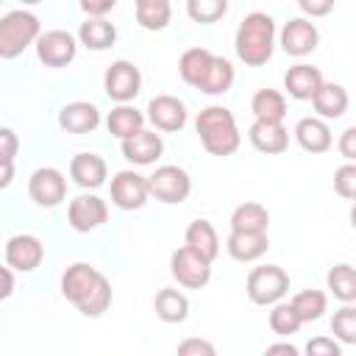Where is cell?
Returning a JSON list of instances; mask_svg holds the SVG:
<instances>
[{
    "label": "cell",
    "mask_w": 356,
    "mask_h": 356,
    "mask_svg": "<svg viewBox=\"0 0 356 356\" xmlns=\"http://www.w3.org/2000/svg\"><path fill=\"white\" fill-rule=\"evenodd\" d=\"M11 292H14V270L0 267V300L11 298Z\"/></svg>",
    "instance_id": "obj_46"
},
{
    "label": "cell",
    "mask_w": 356,
    "mask_h": 356,
    "mask_svg": "<svg viewBox=\"0 0 356 356\" xmlns=\"http://www.w3.org/2000/svg\"><path fill=\"white\" fill-rule=\"evenodd\" d=\"M250 111L261 122H284V117H286V97L278 89H259L250 97Z\"/></svg>",
    "instance_id": "obj_26"
},
{
    "label": "cell",
    "mask_w": 356,
    "mask_h": 356,
    "mask_svg": "<svg viewBox=\"0 0 356 356\" xmlns=\"http://www.w3.org/2000/svg\"><path fill=\"white\" fill-rule=\"evenodd\" d=\"M323 83H325V81H323V72H320L317 67H312V64H295V67H289L286 75H284V89H286L289 97H295V100H312L314 92H317Z\"/></svg>",
    "instance_id": "obj_21"
},
{
    "label": "cell",
    "mask_w": 356,
    "mask_h": 356,
    "mask_svg": "<svg viewBox=\"0 0 356 356\" xmlns=\"http://www.w3.org/2000/svg\"><path fill=\"white\" fill-rule=\"evenodd\" d=\"M61 295L83 317H100L111 306V284H108V278L97 267H92L86 261H75V264H70L64 270Z\"/></svg>",
    "instance_id": "obj_1"
},
{
    "label": "cell",
    "mask_w": 356,
    "mask_h": 356,
    "mask_svg": "<svg viewBox=\"0 0 356 356\" xmlns=\"http://www.w3.org/2000/svg\"><path fill=\"white\" fill-rule=\"evenodd\" d=\"M175 356H217V348L203 337H186L184 342H178Z\"/></svg>",
    "instance_id": "obj_39"
},
{
    "label": "cell",
    "mask_w": 356,
    "mask_h": 356,
    "mask_svg": "<svg viewBox=\"0 0 356 356\" xmlns=\"http://www.w3.org/2000/svg\"><path fill=\"white\" fill-rule=\"evenodd\" d=\"M331 331L334 339L342 345H356V306L353 303H342V309L334 312L331 317Z\"/></svg>",
    "instance_id": "obj_35"
},
{
    "label": "cell",
    "mask_w": 356,
    "mask_h": 356,
    "mask_svg": "<svg viewBox=\"0 0 356 356\" xmlns=\"http://www.w3.org/2000/svg\"><path fill=\"white\" fill-rule=\"evenodd\" d=\"M78 39L89 50H108L117 42V28L108 19H83L78 28Z\"/></svg>",
    "instance_id": "obj_28"
},
{
    "label": "cell",
    "mask_w": 356,
    "mask_h": 356,
    "mask_svg": "<svg viewBox=\"0 0 356 356\" xmlns=\"http://www.w3.org/2000/svg\"><path fill=\"white\" fill-rule=\"evenodd\" d=\"M106 220H108V206H106L103 197H97L92 192L72 197L70 206H67V222L78 234H89V231L100 228Z\"/></svg>",
    "instance_id": "obj_10"
},
{
    "label": "cell",
    "mask_w": 356,
    "mask_h": 356,
    "mask_svg": "<svg viewBox=\"0 0 356 356\" xmlns=\"http://www.w3.org/2000/svg\"><path fill=\"white\" fill-rule=\"evenodd\" d=\"M234 78H236L234 64L228 58H222V56H214L211 64H209V72H206V78L200 81L197 89L206 92V95H225L234 86Z\"/></svg>",
    "instance_id": "obj_32"
},
{
    "label": "cell",
    "mask_w": 356,
    "mask_h": 356,
    "mask_svg": "<svg viewBox=\"0 0 356 356\" xmlns=\"http://www.w3.org/2000/svg\"><path fill=\"white\" fill-rule=\"evenodd\" d=\"M75 53H78V42L70 31L53 28V31L39 33V39H36V58L44 67H53V70L67 67L75 61Z\"/></svg>",
    "instance_id": "obj_8"
},
{
    "label": "cell",
    "mask_w": 356,
    "mask_h": 356,
    "mask_svg": "<svg viewBox=\"0 0 356 356\" xmlns=\"http://www.w3.org/2000/svg\"><path fill=\"white\" fill-rule=\"evenodd\" d=\"M339 153H342V159L348 161V164H353L356 161V128L350 125V128H345L342 131V136H339Z\"/></svg>",
    "instance_id": "obj_43"
},
{
    "label": "cell",
    "mask_w": 356,
    "mask_h": 356,
    "mask_svg": "<svg viewBox=\"0 0 356 356\" xmlns=\"http://www.w3.org/2000/svg\"><path fill=\"white\" fill-rule=\"evenodd\" d=\"M225 11H228V3H225V0H189V3H186V14H189L195 22H200V25L217 22Z\"/></svg>",
    "instance_id": "obj_37"
},
{
    "label": "cell",
    "mask_w": 356,
    "mask_h": 356,
    "mask_svg": "<svg viewBox=\"0 0 356 356\" xmlns=\"http://www.w3.org/2000/svg\"><path fill=\"white\" fill-rule=\"evenodd\" d=\"M334 192L345 200H350L356 195V164H342L334 172Z\"/></svg>",
    "instance_id": "obj_38"
},
{
    "label": "cell",
    "mask_w": 356,
    "mask_h": 356,
    "mask_svg": "<svg viewBox=\"0 0 356 356\" xmlns=\"http://www.w3.org/2000/svg\"><path fill=\"white\" fill-rule=\"evenodd\" d=\"M245 292L256 306H273L281 303V298L289 292V275L278 264H261L248 273Z\"/></svg>",
    "instance_id": "obj_5"
},
{
    "label": "cell",
    "mask_w": 356,
    "mask_h": 356,
    "mask_svg": "<svg viewBox=\"0 0 356 356\" xmlns=\"http://www.w3.org/2000/svg\"><path fill=\"white\" fill-rule=\"evenodd\" d=\"M300 317L295 314L292 303H273V312H270V328L273 334L278 337H289V334H298L300 328Z\"/></svg>",
    "instance_id": "obj_36"
},
{
    "label": "cell",
    "mask_w": 356,
    "mask_h": 356,
    "mask_svg": "<svg viewBox=\"0 0 356 356\" xmlns=\"http://www.w3.org/2000/svg\"><path fill=\"white\" fill-rule=\"evenodd\" d=\"M103 89H106V95L114 103L128 106L139 95V89H142V72H139V67L134 61H128V58L111 61L108 70H106V75H103Z\"/></svg>",
    "instance_id": "obj_7"
},
{
    "label": "cell",
    "mask_w": 356,
    "mask_h": 356,
    "mask_svg": "<svg viewBox=\"0 0 356 356\" xmlns=\"http://www.w3.org/2000/svg\"><path fill=\"white\" fill-rule=\"evenodd\" d=\"M136 22L145 31H164L172 17V6L167 0H136L134 3Z\"/></svg>",
    "instance_id": "obj_30"
},
{
    "label": "cell",
    "mask_w": 356,
    "mask_h": 356,
    "mask_svg": "<svg viewBox=\"0 0 356 356\" xmlns=\"http://www.w3.org/2000/svg\"><path fill=\"white\" fill-rule=\"evenodd\" d=\"M184 248H189L192 253H197L200 259H206L209 264L220 256V236H217V231H214V225L209 222V220H192L189 225H186V234H184Z\"/></svg>",
    "instance_id": "obj_20"
},
{
    "label": "cell",
    "mask_w": 356,
    "mask_h": 356,
    "mask_svg": "<svg viewBox=\"0 0 356 356\" xmlns=\"http://www.w3.org/2000/svg\"><path fill=\"white\" fill-rule=\"evenodd\" d=\"M44 259V245L33 234H14L6 242V264L17 273H33Z\"/></svg>",
    "instance_id": "obj_13"
},
{
    "label": "cell",
    "mask_w": 356,
    "mask_h": 356,
    "mask_svg": "<svg viewBox=\"0 0 356 356\" xmlns=\"http://www.w3.org/2000/svg\"><path fill=\"white\" fill-rule=\"evenodd\" d=\"M97 125H100V111L95 103L72 100L58 111V128L67 134H92Z\"/></svg>",
    "instance_id": "obj_16"
},
{
    "label": "cell",
    "mask_w": 356,
    "mask_h": 356,
    "mask_svg": "<svg viewBox=\"0 0 356 356\" xmlns=\"http://www.w3.org/2000/svg\"><path fill=\"white\" fill-rule=\"evenodd\" d=\"M303 356H342V348H339V342L331 339V337H312V339L306 342Z\"/></svg>",
    "instance_id": "obj_40"
},
{
    "label": "cell",
    "mask_w": 356,
    "mask_h": 356,
    "mask_svg": "<svg viewBox=\"0 0 356 356\" xmlns=\"http://www.w3.org/2000/svg\"><path fill=\"white\" fill-rule=\"evenodd\" d=\"M270 248V239L267 234H239V231H231L228 239H225V250L234 261H256L267 253Z\"/></svg>",
    "instance_id": "obj_24"
},
{
    "label": "cell",
    "mask_w": 356,
    "mask_h": 356,
    "mask_svg": "<svg viewBox=\"0 0 356 356\" xmlns=\"http://www.w3.org/2000/svg\"><path fill=\"white\" fill-rule=\"evenodd\" d=\"M298 8H300L303 14H309V17H325V14L334 8V3H331V0H300Z\"/></svg>",
    "instance_id": "obj_44"
},
{
    "label": "cell",
    "mask_w": 356,
    "mask_h": 356,
    "mask_svg": "<svg viewBox=\"0 0 356 356\" xmlns=\"http://www.w3.org/2000/svg\"><path fill=\"white\" fill-rule=\"evenodd\" d=\"M289 303H292L295 314L300 317V323H314V320L323 317V312L328 306V298L320 289H300Z\"/></svg>",
    "instance_id": "obj_34"
},
{
    "label": "cell",
    "mask_w": 356,
    "mask_h": 356,
    "mask_svg": "<svg viewBox=\"0 0 356 356\" xmlns=\"http://www.w3.org/2000/svg\"><path fill=\"white\" fill-rule=\"evenodd\" d=\"M261 356H300V350L292 342H273V345H267V350Z\"/></svg>",
    "instance_id": "obj_45"
},
{
    "label": "cell",
    "mask_w": 356,
    "mask_h": 356,
    "mask_svg": "<svg viewBox=\"0 0 356 356\" xmlns=\"http://www.w3.org/2000/svg\"><path fill=\"white\" fill-rule=\"evenodd\" d=\"M195 131L200 136V145L211 156H234L242 145L236 120L225 106H206L195 120Z\"/></svg>",
    "instance_id": "obj_3"
},
{
    "label": "cell",
    "mask_w": 356,
    "mask_h": 356,
    "mask_svg": "<svg viewBox=\"0 0 356 356\" xmlns=\"http://www.w3.org/2000/svg\"><path fill=\"white\" fill-rule=\"evenodd\" d=\"M28 195L39 209H56L67 197V178L56 167H39L28 178Z\"/></svg>",
    "instance_id": "obj_9"
},
{
    "label": "cell",
    "mask_w": 356,
    "mask_h": 356,
    "mask_svg": "<svg viewBox=\"0 0 356 356\" xmlns=\"http://www.w3.org/2000/svg\"><path fill=\"white\" fill-rule=\"evenodd\" d=\"M153 306H156L159 320H164V323H184L189 317V300H186V295L178 292V289H170V286H164V289L156 292Z\"/></svg>",
    "instance_id": "obj_29"
},
{
    "label": "cell",
    "mask_w": 356,
    "mask_h": 356,
    "mask_svg": "<svg viewBox=\"0 0 356 356\" xmlns=\"http://www.w3.org/2000/svg\"><path fill=\"white\" fill-rule=\"evenodd\" d=\"M186 106L184 100H178L175 95H156L150 103H147V120L153 122L156 131H167V134H175L186 125Z\"/></svg>",
    "instance_id": "obj_15"
},
{
    "label": "cell",
    "mask_w": 356,
    "mask_h": 356,
    "mask_svg": "<svg viewBox=\"0 0 356 356\" xmlns=\"http://www.w3.org/2000/svg\"><path fill=\"white\" fill-rule=\"evenodd\" d=\"M106 128H108L111 136H117L122 142V139H128V136H134V134H139L145 128V114L139 108H134V106H117V108L108 111Z\"/></svg>",
    "instance_id": "obj_27"
},
{
    "label": "cell",
    "mask_w": 356,
    "mask_h": 356,
    "mask_svg": "<svg viewBox=\"0 0 356 356\" xmlns=\"http://www.w3.org/2000/svg\"><path fill=\"white\" fill-rule=\"evenodd\" d=\"M17 153H19V136L11 128L0 125V161H14Z\"/></svg>",
    "instance_id": "obj_41"
},
{
    "label": "cell",
    "mask_w": 356,
    "mask_h": 356,
    "mask_svg": "<svg viewBox=\"0 0 356 356\" xmlns=\"http://www.w3.org/2000/svg\"><path fill=\"white\" fill-rule=\"evenodd\" d=\"M42 33V22L33 11L25 8H14L8 14L0 17V58L11 61L17 56H22L31 44H36Z\"/></svg>",
    "instance_id": "obj_4"
},
{
    "label": "cell",
    "mask_w": 356,
    "mask_h": 356,
    "mask_svg": "<svg viewBox=\"0 0 356 356\" xmlns=\"http://www.w3.org/2000/svg\"><path fill=\"white\" fill-rule=\"evenodd\" d=\"M14 181V161H0V189L11 186Z\"/></svg>",
    "instance_id": "obj_47"
},
{
    "label": "cell",
    "mask_w": 356,
    "mask_h": 356,
    "mask_svg": "<svg viewBox=\"0 0 356 356\" xmlns=\"http://www.w3.org/2000/svg\"><path fill=\"white\" fill-rule=\"evenodd\" d=\"M161 153H164V139H161L156 131L142 128L139 134L122 139V156H125L131 164H139V167L153 164Z\"/></svg>",
    "instance_id": "obj_17"
},
{
    "label": "cell",
    "mask_w": 356,
    "mask_h": 356,
    "mask_svg": "<svg viewBox=\"0 0 356 356\" xmlns=\"http://www.w3.org/2000/svg\"><path fill=\"white\" fill-rule=\"evenodd\" d=\"M147 192L161 200V203H184L192 192V178L184 167L178 164H164V167H156L153 175H147Z\"/></svg>",
    "instance_id": "obj_6"
},
{
    "label": "cell",
    "mask_w": 356,
    "mask_h": 356,
    "mask_svg": "<svg viewBox=\"0 0 356 356\" xmlns=\"http://www.w3.org/2000/svg\"><path fill=\"white\" fill-rule=\"evenodd\" d=\"M248 139H250V145L259 153H267V156L284 153L289 147V131L284 128V122H261V120H253V125L248 128Z\"/></svg>",
    "instance_id": "obj_18"
},
{
    "label": "cell",
    "mask_w": 356,
    "mask_h": 356,
    "mask_svg": "<svg viewBox=\"0 0 356 356\" xmlns=\"http://www.w3.org/2000/svg\"><path fill=\"white\" fill-rule=\"evenodd\" d=\"M170 273L186 289H203L211 281V264L197 253H192L189 248H178L170 256Z\"/></svg>",
    "instance_id": "obj_11"
},
{
    "label": "cell",
    "mask_w": 356,
    "mask_h": 356,
    "mask_svg": "<svg viewBox=\"0 0 356 356\" xmlns=\"http://www.w3.org/2000/svg\"><path fill=\"white\" fill-rule=\"evenodd\" d=\"M348 103L350 97L342 83H323L312 97V106L320 120H339L348 111Z\"/></svg>",
    "instance_id": "obj_23"
},
{
    "label": "cell",
    "mask_w": 356,
    "mask_h": 356,
    "mask_svg": "<svg viewBox=\"0 0 356 356\" xmlns=\"http://www.w3.org/2000/svg\"><path fill=\"white\" fill-rule=\"evenodd\" d=\"M275 47V22L270 14L264 11H250L248 17H242L236 36H234V50L236 58L248 67H261L270 61Z\"/></svg>",
    "instance_id": "obj_2"
},
{
    "label": "cell",
    "mask_w": 356,
    "mask_h": 356,
    "mask_svg": "<svg viewBox=\"0 0 356 356\" xmlns=\"http://www.w3.org/2000/svg\"><path fill=\"white\" fill-rule=\"evenodd\" d=\"M295 139H298V145H300L306 153H325V150L334 145L331 128H328V122L320 120V117H303V120H298V125H295Z\"/></svg>",
    "instance_id": "obj_22"
},
{
    "label": "cell",
    "mask_w": 356,
    "mask_h": 356,
    "mask_svg": "<svg viewBox=\"0 0 356 356\" xmlns=\"http://www.w3.org/2000/svg\"><path fill=\"white\" fill-rule=\"evenodd\" d=\"M117 0H81V11L86 19H106L108 11H114Z\"/></svg>",
    "instance_id": "obj_42"
},
{
    "label": "cell",
    "mask_w": 356,
    "mask_h": 356,
    "mask_svg": "<svg viewBox=\"0 0 356 356\" xmlns=\"http://www.w3.org/2000/svg\"><path fill=\"white\" fill-rule=\"evenodd\" d=\"M325 284L331 289V295L339 303H353L356 300V273L350 264H334L325 275Z\"/></svg>",
    "instance_id": "obj_33"
},
{
    "label": "cell",
    "mask_w": 356,
    "mask_h": 356,
    "mask_svg": "<svg viewBox=\"0 0 356 356\" xmlns=\"http://www.w3.org/2000/svg\"><path fill=\"white\" fill-rule=\"evenodd\" d=\"M70 178L81 189H97L108 178V167L97 153H78L70 161Z\"/></svg>",
    "instance_id": "obj_19"
},
{
    "label": "cell",
    "mask_w": 356,
    "mask_h": 356,
    "mask_svg": "<svg viewBox=\"0 0 356 356\" xmlns=\"http://www.w3.org/2000/svg\"><path fill=\"white\" fill-rule=\"evenodd\" d=\"M317 42H320V31L306 17H295L281 28V47L286 56L303 58L317 47Z\"/></svg>",
    "instance_id": "obj_14"
},
{
    "label": "cell",
    "mask_w": 356,
    "mask_h": 356,
    "mask_svg": "<svg viewBox=\"0 0 356 356\" xmlns=\"http://www.w3.org/2000/svg\"><path fill=\"white\" fill-rule=\"evenodd\" d=\"M147 178L134 170H120L111 178V203L122 211H136L147 203Z\"/></svg>",
    "instance_id": "obj_12"
},
{
    "label": "cell",
    "mask_w": 356,
    "mask_h": 356,
    "mask_svg": "<svg viewBox=\"0 0 356 356\" xmlns=\"http://www.w3.org/2000/svg\"><path fill=\"white\" fill-rule=\"evenodd\" d=\"M267 225H270V211L261 203H256V200L239 203L231 211V231H239V234H267Z\"/></svg>",
    "instance_id": "obj_25"
},
{
    "label": "cell",
    "mask_w": 356,
    "mask_h": 356,
    "mask_svg": "<svg viewBox=\"0 0 356 356\" xmlns=\"http://www.w3.org/2000/svg\"><path fill=\"white\" fill-rule=\"evenodd\" d=\"M211 58H214L211 50H206V47H189V50L181 56V61H178V72H181L184 83H189V86L197 89L200 81H203L206 72H209Z\"/></svg>",
    "instance_id": "obj_31"
}]
</instances>
